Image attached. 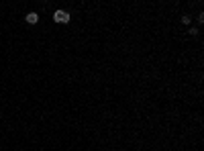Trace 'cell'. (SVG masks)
Masks as SVG:
<instances>
[{
    "label": "cell",
    "mask_w": 204,
    "mask_h": 151,
    "mask_svg": "<svg viewBox=\"0 0 204 151\" xmlns=\"http://www.w3.org/2000/svg\"><path fill=\"white\" fill-rule=\"evenodd\" d=\"M53 21L55 23H63V25H65V23H69V12H68V10H55V12H53Z\"/></svg>",
    "instance_id": "obj_1"
},
{
    "label": "cell",
    "mask_w": 204,
    "mask_h": 151,
    "mask_svg": "<svg viewBox=\"0 0 204 151\" xmlns=\"http://www.w3.org/2000/svg\"><path fill=\"white\" fill-rule=\"evenodd\" d=\"M25 21H27L29 25H35V23H39V14L37 12H29L27 16H25Z\"/></svg>",
    "instance_id": "obj_2"
},
{
    "label": "cell",
    "mask_w": 204,
    "mask_h": 151,
    "mask_svg": "<svg viewBox=\"0 0 204 151\" xmlns=\"http://www.w3.org/2000/svg\"><path fill=\"white\" fill-rule=\"evenodd\" d=\"M182 23H184V25H190V23H192V19L188 16V14H184V16H182Z\"/></svg>",
    "instance_id": "obj_3"
},
{
    "label": "cell",
    "mask_w": 204,
    "mask_h": 151,
    "mask_svg": "<svg viewBox=\"0 0 204 151\" xmlns=\"http://www.w3.org/2000/svg\"><path fill=\"white\" fill-rule=\"evenodd\" d=\"M196 21H198V25H202V23H204V14H202V12L196 16Z\"/></svg>",
    "instance_id": "obj_4"
}]
</instances>
